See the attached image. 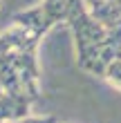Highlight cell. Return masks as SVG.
<instances>
[{
	"instance_id": "1",
	"label": "cell",
	"mask_w": 121,
	"mask_h": 123,
	"mask_svg": "<svg viewBox=\"0 0 121 123\" xmlns=\"http://www.w3.org/2000/svg\"><path fill=\"white\" fill-rule=\"evenodd\" d=\"M88 13L105 31L121 29V5L115 0H85Z\"/></svg>"
},
{
	"instance_id": "2",
	"label": "cell",
	"mask_w": 121,
	"mask_h": 123,
	"mask_svg": "<svg viewBox=\"0 0 121 123\" xmlns=\"http://www.w3.org/2000/svg\"><path fill=\"white\" fill-rule=\"evenodd\" d=\"M103 81L108 83L110 87H115V90L121 92V56H119V58H112L108 65H105Z\"/></svg>"
}]
</instances>
